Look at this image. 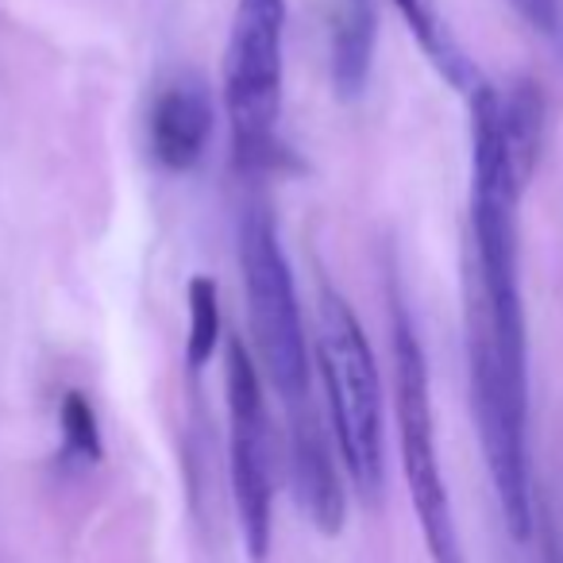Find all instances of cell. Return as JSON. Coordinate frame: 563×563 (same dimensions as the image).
<instances>
[{
    "instance_id": "8",
    "label": "cell",
    "mask_w": 563,
    "mask_h": 563,
    "mask_svg": "<svg viewBox=\"0 0 563 563\" xmlns=\"http://www.w3.org/2000/svg\"><path fill=\"white\" fill-rule=\"evenodd\" d=\"M378 12L375 0H329V70L344 101L363 97L375 66Z\"/></svg>"
},
{
    "instance_id": "14",
    "label": "cell",
    "mask_w": 563,
    "mask_h": 563,
    "mask_svg": "<svg viewBox=\"0 0 563 563\" xmlns=\"http://www.w3.org/2000/svg\"><path fill=\"white\" fill-rule=\"evenodd\" d=\"M537 532H540V548H544V563H563V540L555 532V525L537 517Z\"/></svg>"
},
{
    "instance_id": "6",
    "label": "cell",
    "mask_w": 563,
    "mask_h": 563,
    "mask_svg": "<svg viewBox=\"0 0 563 563\" xmlns=\"http://www.w3.org/2000/svg\"><path fill=\"white\" fill-rule=\"evenodd\" d=\"M282 409H286V460H290L294 494L324 537H340L347 521V494L340 478L344 463L336 460V437L324 424L313 394L286 401Z\"/></svg>"
},
{
    "instance_id": "12",
    "label": "cell",
    "mask_w": 563,
    "mask_h": 563,
    "mask_svg": "<svg viewBox=\"0 0 563 563\" xmlns=\"http://www.w3.org/2000/svg\"><path fill=\"white\" fill-rule=\"evenodd\" d=\"M189 336H186V367L201 371L205 363H212L220 347V290L217 282L205 278V274H194L189 278Z\"/></svg>"
},
{
    "instance_id": "10",
    "label": "cell",
    "mask_w": 563,
    "mask_h": 563,
    "mask_svg": "<svg viewBox=\"0 0 563 563\" xmlns=\"http://www.w3.org/2000/svg\"><path fill=\"white\" fill-rule=\"evenodd\" d=\"M498 112L509 158H514L517 174L532 181L540 147H544V93L532 78H514L506 89H498Z\"/></svg>"
},
{
    "instance_id": "2",
    "label": "cell",
    "mask_w": 563,
    "mask_h": 563,
    "mask_svg": "<svg viewBox=\"0 0 563 563\" xmlns=\"http://www.w3.org/2000/svg\"><path fill=\"white\" fill-rule=\"evenodd\" d=\"M390 360H394V413H398L401 471H406L409 501H413L429 560L467 563L460 525H455L452 514V494H448L444 467H440L429 360H424L413 313H409L398 286L390 290Z\"/></svg>"
},
{
    "instance_id": "3",
    "label": "cell",
    "mask_w": 563,
    "mask_h": 563,
    "mask_svg": "<svg viewBox=\"0 0 563 563\" xmlns=\"http://www.w3.org/2000/svg\"><path fill=\"white\" fill-rule=\"evenodd\" d=\"M286 0H235L224 47V117L243 170L286 158L278 140L286 86Z\"/></svg>"
},
{
    "instance_id": "11",
    "label": "cell",
    "mask_w": 563,
    "mask_h": 563,
    "mask_svg": "<svg viewBox=\"0 0 563 563\" xmlns=\"http://www.w3.org/2000/svg\"><path fill=\"white\" fill-rule=\"evenodd\" d=\"M58 437H63V463L66 467H93L104 455L101 421H97L93 401L81 390H66L58 406Z\"/></svg>"
},
{
    "instance_id": "4",
    "label": "cell",
    "mask_w": 563,
    "mask_h": 563,
    "mask_svg": "<svg viewBox=\"0 0 563 563\" xmlns=\"http://www.w3.org/2000/svg\"><path fill=\"white\" fill-rule=\"evenodd\" d=\"M240 274L247 294L251 340H255L266 383L278 390L282 406L313 394L298 286H294L290 258L282 251L274 217L263 205H247L240 217Z\"/></svg>"
},
{
    "instance_id": "13",
    "label": "cell",
    "mask_w": 563,
    "mask_h": 563,
    "mask_svg": "<svg viewBox=\"0 0 563 563\" xmlns=\"http://www.w3.org/2000/svg\"><path fill=\"white\" fill-rule=\"evenodd\" d=\"M514 16L544 43L552 63L563 70V0H506Z\"/></svg>"
},
{
    "instance_id": "9",
    "label": "cell",
    "mask_w": 563,
    "mask_h": 563,
    "mask_svg": "<svg viewBox=\"0 0 563 563\" xmlns=\"http://www.w3.org/2000/svg\"><path fill=\"white\" fill-rule=\"evenodd\" d=\"M398 16L406 20L409 35L417 40L421 55L432 63V70L455 89V93L471 97L478 86H483V74H478L475 58L467 55L460 40H455L452 24H448L440 0H390Z\"/></svg>"
},
{
    "instance_id": "1",
    "label": "cell",
    "mask_w": 563,
    "mask_h": 563,
    "mask_svg": "<svg viewBox=\"0 0 563 563\" xmlns=\"http://www.w3.org/2000/svg\"><path fill=\"white\" fill-rule=\"evenodd\" d=\"M317 371L324 383L329 424L340 448V463L360 498L378 506L386 490V401L383 375L360 317L332 286L321 290V332H317Z\"/></svg>"
},
{
    "instance_id": "5",
    "label": "cell",
    "mask_w": 563,
    "mask_h": 563,
    "mask_svg": "<svg viewBox=\"0 0 563 563\" xmlns=\"http://www.w3.org/2000/svg\"><path fill=\"white\" fill-rule=\"evenodd\" d=\"M224 398L228 478H232L243 552L251 563H266L274 544V429L263 375L240 336H228L224 344Z\"/></svg>"
},
{
    "instance_id": "7",
    "label": "cell",
    "mask_w": 563,
    "mask_h": 563,
    "mask_svg": "<svg viewBox=\"0 0 563 563\" xmlns=\"http://www.w3.org/2000/svg\"><path fill=\"white\" fill-rule=\"evenodd\" d=\"M212 132H217V109L201 78L186 74L158 89L147 112V151L158 170L189 174L209 151Z\"/></svg>"
}]
</instances>
